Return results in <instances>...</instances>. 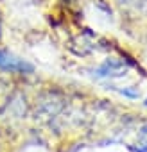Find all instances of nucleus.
Listing matches in <instances>:
<instances>
[{
	"instance_id": "obj_2",
	"label": "nucleus",
	"mask_w": 147,
	"mask_h": 152,
	"mask_svg": "<svg viewBox=\"0 0 147 152\" xmlns=\"http://www.w3.org/2000/svg\"><path fill=\"white\" fill-rule=\"evenodd\" d=\"M143 11L147 13V0H143Z\"/></svg>"
},
{
	"instance_id": "obj_1",
	"label": "nucleus",
	"mask_w": 147,
	"mask_h": 152,
	"mask_svg": "<svg viewBox=\"0 0 147 152\" xmlns=\"http://www.w3.org/2000/svg\"><path fill=\"white\" fill-rule=\"evenodd\" d=\"M0 68H4V70H9V72H20V70H31L29 64L11 57L7 52L4 50H0Z\"/></svg>"
}]
</instances>
